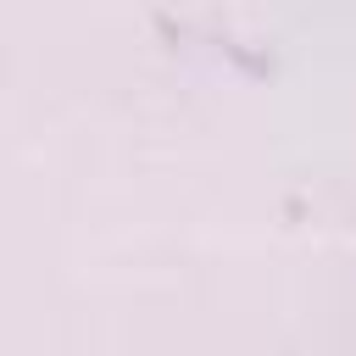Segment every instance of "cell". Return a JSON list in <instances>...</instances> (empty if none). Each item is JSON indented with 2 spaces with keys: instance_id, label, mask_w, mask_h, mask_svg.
<instances>
[]
</instances>
